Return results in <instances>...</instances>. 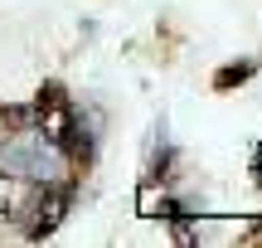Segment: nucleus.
I'll return each instance as SVG.
<instances>
[{
  "label": "nucleus",
  "instance_id": "f257e3e1",
  "mask_svg": "<svg viewBox=\"0 0 262 248\" xmlns=\"http://www.w3.org/2000/svg\"><path fill=\"white\" fill-rule=\"evenodd\" d=\"M0 171H10L15 180H34V185H58L68 175V156L49 132H25L10 146H0Z\"/></svg>",
  "mask_w": 262,
  "mask_h": 248
}]
</instances>
